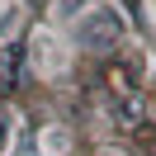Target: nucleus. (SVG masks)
<instances>
[{"label": "nucleus", "instance_id": "obj_1", "mask_svg": "<svg viewBox=\"0 0 156 156\" xmlns=\"http://www.w3.org/2000/svg\"><path fill=\"white\" fill-rule=\"evenodd\" d=\"M118 33H123V19H118L114 10H95L80 24V43H85V48H109V43H118Z\"/></svg>", "mask_w": 156, "mask_h": 156}, {"label": "nucleus", "instance_id": "obj_2", "mask_svg": "<svg viewBox=\"0 0 156 156\" xmlns=\"http://www.w3.org/2000/svg\"><path fill=\"white\" fill-rule=\"evenodd\" d=\"M5 142H10V114L0 109V151H5Z\"/></svg>", "mask_w": 156, "mask_h": 156}]
</instances>
